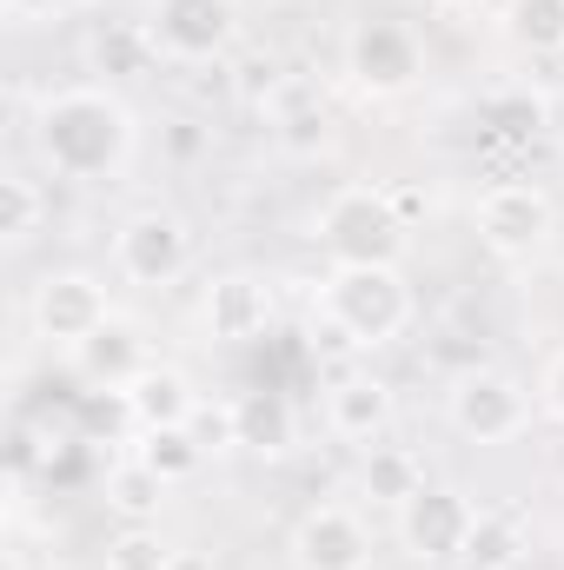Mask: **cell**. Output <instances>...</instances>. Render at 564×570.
Returning a JSON list of instances; mask_svg holds the SVG:
<instances>
[{
	"label": "cell",
	"mask_w": 564,
	"mask_h": 570,
	"mask_svg": "<svg viewBox=\"0 0 564 570\" xmlns=\"http://www.w3.org/2000/svg\"><path fill=\"white\" fill-rule=\"evenodd\" d=\"M319 419H325V431H332L339 444L366 451V444H379V438L392 431V419H399V399H392V385H386L379 372L352 365V372H339V379L325 385Z\"/></svg>",
	"instance_id": "12"
},
{
	"label": "cell",
	"mask_w": 564,
	"mask_h": 570,
	"mask_svg": "<svg viewBox=\"0 0 564 570\" xmlns=\"http://www.w3.org/2000/svg\"><path fill=\"white\" fill-rule=\"evenodd\" d=\"M140 33L153 60L173 67H213L240 47L246 7L240 0H140Z\"/></svg>",
	"instance_id": "6"
},
{
	"label": "cell",
	"mask_w": 564,
	"mask_h": 570,
	"mask_svg": "<svg viewBox=\"0 0 564 570\" xmlns=\"http://www.w3.org/2000/svg\"><path fill=\"white\" fill-rule=\"evenodd\" d=\"M166 478L146 464V458H120L114 471H107V484H100V498H107V511L120 518V524H159V504H166Z\"/></svg>",
	"instance_id": "19"
},
{
	"label": "cell",
	"mask_w": 564,
	"mask_h": 570,
	"mask_svg": "<svg viewBox=\"0 0 564 570\" xmlns=\"http://www.w3.org/2000/svg\"><path fill=\"white\" fill-rule=\"evenodd\" d=\"M107 318H114V285L94 266H47L27 285V338L60 358H74Z\"/></svg>",
	"instance_id": "4"
},
{
	"label": "cell",
	"mask_w": 564,
	"mask_h": 570,
	"mask_svg": "<svg viewBox=\"0 0 564 570\" xmlns=\"http://www.w3.org/2000/svg\"><path fill=\"white\" fill-rule=\"evenodd\" d=\"M498 33L525 60H564V0H498Z\"/></svg>",
	"instance_id": "18"
},
{
	"label": "cell",
	"mask_w": 564,
	"mask_h": 570,
	"mask_svg": "<svg viewBox=\"0 0 564 570\" xmlns=\"http://www.w3.org/2000/svg\"><path fill=\"white\" fill-rule=\"evenodd\" d=\"M312 246L325 253V266H406L412 219H406V206H399L392 186L346 179L312 213Z\"/></svg>",
	"instance_id": "3"
},
{
	"label": "cell",
	"mask_w": 564,
	"mask_h": 570,
	"mask_svg": "<svg viewBox=\"0 0 564 570\" xmlns=\"http://www.w3.org/2000/svg\"><path fill=\"white\" fill-rule=\"evenodd\" d=\"M107 259H114V279L134 285V292H166L193 273V226L186 213L173 206H134L114 239H107Z\"/></svg>",
	"instance_id": "8"
},
{
	"label": "cell",
	"mask_w": 564,
	"mask_h": 570,
	"mask_svg": "<svg viewBox=\"0 0 564 570\" xmlns=\"http://www.w3.org/2000/svg\"><path fill=\"white\" fill-rule=\"evenodd\" d=\"M525 551H532V538H525V518H518V511H478V524H471L458 564L465 570H518Z\"/></svg>",
	"instance_id": "20"
},
{
	"label": "cell",
	"mask_w": 564,
	"mask_h": 570,
	"mask_svg": "<svg viewBox=\"0 0 564 570\" xmlns=\"http://www.w3.org/2000/svg\"><path fill=\"white\" fill-rule=\"evenodd\" d=\"M431 7H445V13H471V7H485V0H431Z\"/></svg>",
	"instance_id": "27"
},
{
	"label": "cell",
	"mask_w": 564,
	"mask_h": 570,
	"mask_svg": "<svg viewBox=\"0 0 564 570\" xmlns=\"http://www.w3.org/2000/svg\"><path fill=\"white\" fill-rule=\"evenodd\" d=\"M266 325H273V285L260 279V273H220V279H206L200 292V332H206V345H253V338H266Z\"/></svg>",
	"instance_id": "13"
},
{
	"label": "cell",
	"mask_w": 564,
	"mask_h": 570,
	"mask_svg": "<svg viewBox=\"0 0 564 570\" xmlns=\"http://www.w3.org/2000/svg\"><path fill=\"white\" fill-rule=\"evenodd\" d=\"M47 219H54L47 186H40L33 173H7V179H0V239H7V253L33 246V239L47 233Z\"/></svg>",
	"instance_id": "21"
},
{
	"label": "cell",
	"mask_w": 564,
	"mask_h": 570,
	"mask_svg": "<svg viewBox=\"0 0 564 570\" xmlns=\"http://www.w3.org/2000/svg\"><path fill=\"white\" fill-rule=\"evenodd\" d=\"M339 67L366 100H406L425 73V47L406 20H359L339 47Z\"/></svg>",
	"instance_id": "9"
},
{
	"label": "cell",
	"mask_w": 564,
	"mask_h": 570,
	"mask_svg": "<svg viewBox=\"0 0 564 570\" xmlns=\"http://www.w3.org/2000/svg\"><path fill=\"white\" fill-rule=\"evenodd\" d=\"M226 419H233V444L240 451L285 458L299 444V412H292L285 392H240V399H226Z\"/></svg>",
	"instance_id": "17"
},
{
	"label": "cell",
	"mask_w": 564,
	"mask_h": 570,
	"mask_svg": "<svg viewBox=\"0 0 564 570\" xmlns=\"http://www.w3.org/2000/svg\"><path fill=\"white\" fill-rule=\"evenodd\" d=\"M471 524H478V498H465L458 484H425L406 511H392V531L412 564H458Z\"/></svg>",
	"instance_id": "11"
},
{
	"label": "cell",
	"mask_w": 564,
	"mask_h": 570,
	"mask_svg": "<svg viewBox=\"0 0 564 570\" xmlns=\"http://www.w3.org/2000/svg\"><path fill=\"white\" fill-rule=\"evenodd\" d=\"M532 419H538V392L518 372H505V365H471L445 392V425L458 431L465 444H478V451L518 444L532 431Z\"/></svg>",
	"instance_id": "5"
},
{
	"label": "cell",
	"mask_w": 564,
	"mask_h": 570,
	"mask_svg": "<svg viewBox=\"0 0 564 570\" xmlns=\"http://www.w3.org/2000/svg\"><path fill=\"white\" fill-rule=\"evenodd\" d=\"M120 405L134 412V425L140 431H186L200 419V392H193V379H186V365H166V358H153L140 379L120 392Z\"/></svg>",
	"instance_id": "15"
},
{
	"label": "cell",
	"mask_w": 564,
	"mask_h": 570,
	"mask_svg": "<svg viewBox=\"0 0 564 570\" xmlns=\"http://www.w3.org/2000/svg\"><path fill=\"white\" fill-rule=\"evenodd\" d=\"M425 484H431V478H425V458L412 444L379 438V444L359 451V498H366L372 511H406Z\"/></svg>",
	"instance_id": "16"
},
{
	"label": "cell",
	"mask_w": 564,
	"mask_h": 570,
	"mask_svg": "<svg viewBox=\"0 0 564 570\" xmlns=\"http://www.w3.org/2000/svg\"><path fill=\"white\" fill-rule=\"evenodd\" d=\"M107 570H173V544L159 538V524H120V538L107 544Z\"/></svg>",
	"instance_id": "23"
},
{
	"label": "cell",
	"mask_w": 564,
	"mask_h": 570,
	"mask_svg": "<svg viewBox=\"0 0 564 570\" xmlns=\"http://www.w3.org/2000/svg\"><path fill=\"white\" fill-rule=\"evenodd\" d=\"M27 146L33 159L67 179V186H107L134 166L140 153V114L114 80H74L47 87L27 114Z\"/></svg>",
	"instance_id": "1"
},
{
	"label": "cell",
	"mask_w": 564,
	"mask_h": 570,
	"mask_svg": "<svg viewBox=\"0 0 564 570\" xmlns=\"http://www.w3.org/2000/svg\"><path fill=\"white\" fill-rule=\"evenodd\" d=\"M471 233H478V246H485L492 259L532 266V259H545V246L558 239V199H552V186H538V179H498V186L478 193Z\"/></svg>",
	"instance_id": "7"
},
{
	"label": "cell",
	"mask_w": 564,
	"mask_h": 570,
	"mask_svg": "<svg viewBox=\"0 0 564 570\" xmlns=\"http://www.w3.org/2000/svg\"><path fill=\"white\" fill-rule=\"evenodd\" d=\"M538 412H545L552 425H564V345L545 358V372H538Z\"/></svg>",
	"instance_id": "25"
},
{
	"label": "cell",
	"mask_w": 564,
	"mask_h": 570,
	"mask_svg": "<svg viewBox=\"0 0 564 570\" xmlns=\"http://www.w3.org/2000/svg\"><path fill=\"white\" fill-rule=\"evenodd\" d=\"M134 458H146L166 484H186L193 471H200V458H206V444L193 438V425L186 431H140V444H134Z\"/></svg>",
	"instance_id": "22"
},
{
	"label": "cell",
	"mask_w": 564,
	"mask_h": 570,
	"mask_svg": "<svg viewBox=\"0 0 564 570\" xmlns=\"http://www.w3.org/2000/svg\"><path fill=\"white\" fill-rule=\"evenodd\" d=\"M87 0H0V13H7V27H47V20H67V13H80Z\"/></svg>",
	"instance_id": "24"
},
{
	"label": "cell",
	"mask_w": 564,
	"mask_h": 570,
	"mask_svg": "<svg viewBox=\"0 0 564 570\" xmlns=\"http://www.w3.org/2000/svg\"><path fill=\"white\" fill-rule=\"evenodd\" d=\"M285 558L292 570H372V524L339 498L305 504L285 531Z\"/></svg>",
	"instance_id": "10"
},
{
	"label": "cell",
	"mask_w": 564,
	"mask_h": 570,
	"mask_svg": "<svg viewBox=\"0 0 564 570\" xmlns=\"http://www.w3.org/2000/svg\"><path fill=\"white\" fill-rule=\"evenodd\" d=\"M67 365H74L94 392H127L146 365H153V345H146V332L134 325V318H120V312H114V318H107V325L74 352V358H67Z\"/></svg>",
	"instance_id": "14"
},
{
	"label": "cell",
	"mask_w": 564,
	"mask_h": 570,
	"mask_svg": "<svg viewBox=\"0 0 564 570\" xmlns=\"http://www.w3.org/2000/svg\"><path fill=\"white\" fill-rule=\"evenodd\" d=\"M312 312L352 352H386L412 332L419 292L406 279V266H325L312 285Z\"/></svg>",
	"instance_id": "2"
},
{
	"label": "cell",
	"mask_w": 564,
	"mask_h": 570,
	"mask_svg": "<svg viewBox=\"0 0 564 570\" xmlns=\"http://www.w3.org/2000/svg\"><path fill=\"white\" fill-rule=\"evenodd\" d=\"M485 114H492V127H505V134H525V127H538V120H545V107H538V100H505V94H498Z\"/></svg>",
	"instance_id": "26"
}]
</instances>
